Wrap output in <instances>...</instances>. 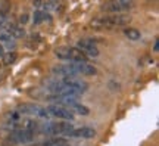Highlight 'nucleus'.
<instances>
[{
	"label": "nucleus",
	"mask_w": 159,
	"mask_h": 146,
	"mask_svg": "<svg viewBox=\"0 0 159 146\" xmlns=\"http://www.w3.org/2000/svg\"><path fill=\"white\" fill-rule=\"evenodd\" d=\"M28 19H30L28 13H22V15H21V16H19V22L22 24V25H25V24L28 22Z\"/></svg>",
	"instance_id": "obj_20"
},
{
	"label": "nucleus",
	"mask_w": 159,
	"mask_h": 146,
	"mask_svg": "<svg viewBox=\"0 0 159 146\" xmlns=\"http://www.w3.org/2000/svg\"><path fill=\"white\" fill-rule=\"evenodd\" d=\"M72 129L74 127H72L71 121H59V123H46L44 125L40 127V131L44 133V134H52V136L56 134L68 136Z\"/></svg>",
	"instance_id": "obj_2"
},
{
	"label": "nucleus",
	"mask_w": 159,
	"mask_h": 146,
	"mask_svg": "<svg viewBox=\"0 0 159 146\" xmlns=\"http://www.w3.org/2000/svg\"><path fill=\"white\" fill-rule=\"evenodd\" d=\"M55 55H56L59 59H62V61H69V47H66V46L56 47V49H55Z\"/></svg>",
	"instance_id": "obj_14"
},
{
	"label": "nucleus",
	"mask_w": 159,
	"mask_h": 146,
	"mask_svg": "<svg viewBox=\"0 0 159 146\" xmlns=\"http://www.w3.org/2000/svg\"><path fill=\"white\" fill-rule=\"evenodd\" d=\"M5 53H6V52H5V46H3L2 43H0V56H3Z\"/></svg>",
	"instance_id": "obj_22"
},
{
	"label": "nucleus",
	"mask_w": 159,
	"mask_h": 146,
	"mask_svg": "<svg viewBox=\"0 0 159 146\" xmlns=\"http://www.w3.org/2000/svg\"><path fill=\"white\" fill-rule=\"evenodd\" d=\"M75 47H78L80 50L83 52L87 58H97V56H99V49H97L96 43H94L91 39L80 40Z\"/></svg>",
	"instance_id": "obj_7"
},
{
	"label": "nucleus",
	"mask_w": 159,
	"mask_h": 146,
	"mask_svg": "<svg viewBox=\"0 0 159 146\" xmlns=\"http://www.w3.org/2000/svg\"><path fill=\"white\" fill-rule=\"evenodd\" d=\"M71 64V67L75 69V73L78 74H83V75H96L97 74V68L90 65V64H87V62H69Z\"/></svg>",
	"instance_id": "obj_8"
},
{
	"label": "nucleus",
	"mask_w": 159,
	"mask_h": 146,
	"mask_svg": "<svg viewBox=\"0 0 159 146\" xmlns=\"http://www.w3.org/2000/svg\"><path fill=\"white\" fill-rule=\"evenodd\" d=\"M7 139L13 143H30L34 140V133L25 129H13L9 131Z\"/></svg>",
	"instance_id": "obj_5"
},
{
	"label": "nucleus",
	"mask_w": 159,
	"mask_h": 146,
	"mask_svg": "<svg viewBox=\"0 0 159 146\" xmlns=\"http://www.w3.org/2000/svg\"><path fill=\"white\" fill-rule=\"evenodd\" d=\"M50 2L53 3V5H59V3H61L62 0H50Z\"/></svg>",
	"instance_id": "obj_24"
},
{
	"label": "nucleus",
	"mask_w": 159,
	"mask_h": 146,
	"mask_svg": "<svg viewBox=\"0 0 159 146\" xmlns=\"http://www.w3.org/2000/svg\"><path fill=\"white\" fill-rule=\"evenodd\" d=\"M16 111L21 115L24 114V115L35 117V118H40V120H46V121L50 120V114L47 111V108L39 106V105H34V103H22V105L18 106Z\"/></svg>",
	"instance_id": "obj_3"
},
{
	"label": "nucleus",
	"mask_w": 159,
	"mask_h": 146,
	"mask_svg": "<svg viewBox=\"0 0 159 146\" xmlns=\"http://www.w3.org/2000/svg\"><path fill=\"white\" fill-rule=\"evenodd\" d=\"M7 24V15L6 13H0V31H3Z\"/></svg>",
	"instance_id": "obj_19"
},
{
	"label": "nucleus",
	"mask_w": 159,
	"mask_h": 146,
	"mask_svg": "<svg viewBox=\"0 0 159 146\" xmlns=\"http://www.w3.org/2000/svg\"><path fill=\"white\" fill-rule=\"evenodd\" d=\"M33 3H34L35 7H40V6L43 5V2H41V0H33Z\"/></svg>",
	"instance_id": "obj_21"
},
{
	"label": "nucleus",
	"mask_w": 159,
	"mask_h": 146,
	"mask_svg": "<svg viewBox=\"0 0 159 146\" xmlns=\"http://www.w3.org/2000/svg\"><path fill=\"white\" fill-rule=\"evenodd\" d=\"M11 6H12V3H11V0H2L0 2V13H9V11H11Z\"/></svg>",
	"instance_id": "obj_18"
},
{
	"label": "nucleus",
	"mask_w": 159,
	"mask_h": 146,
	"mask_svg": "<svg viewBox=\"0 0 159 146\" xmlns=\"http://www.w3.org/2000/svg\"><path fill=\"white\" fill-rule=\"evenodd\" d=\"M131 22V16L125 13H111V15H100L91 21L93 28H112V27H121Z\"/></svg>",
	"instance_id": "obj_1"
},
{
	"label": "nucleus",
	"mask_w": 159,
	"mask_h": 146,
	"mask_svg": "<svg viewBox=\"0 0 159 146\" xmlns=\"http://www.w3.org/2000/svg\"><path fill=\"white\" fill-rule=\"evenodd\" d=\"M2 58H3V64H5V65H11V64H13V62L16 61L18 55H16V52L9 50V52H6Z\"/></svg>",
	"instance_id": "obj_15"
},
{
	"label": "nucleus",
	"mask_w": 159,
	"mask_h": 146,
	"mask_svg": "<svg viewBox=\"0 0 159 146\" xmlns=\"http://www.w3.org/2000/svg\"><path fill=\"white\" fill-rule=\"evenodd\" d=\"M71 111H72V112L75 111V112L80 114V115H89V114H90V109L85 106V105H81V103H78V102H77L74 106L71 108Z\"/></svg>",
	"instance_id": "obj_16"
},
{
	"label": "nucleus",
	"mask_w": 159,
	"mask_h": 146,
	"mask_svg": "<svg viewBox=\"0 0 159 146\" xmlns=\"http://www.w3.org/2000/svg\"><path fill=\"white\" fill-rule=\"evenodd\" d=\"M52 74L61 75V77H63V78H68V77H78V74L75 73V69L71 67V64L55 65V67L52 68Z\"/></svg>",
	"instance_id": "obj_9"
},
{
	"label": "nucleus",
	"mask_w": 159,
	"mask_h": 146,
	"mask_svg": "<svg viewBox=\"0 0 159 146\" xmlns=\"http://www.w3.org/2000/svg\"><path fill=\"white\" fill-rule=\"evenodd\" d=\"M71 137H83V139H93L96 136V130L91 127H81V129H72L69 131Z\"/></svg>",
	"instance_id": "obj_10"
},
{
	"label": "nucleus",
	"mask_w": 159,
	"mask_h": 146,
	"mask_svg": "<svg viewBox=\"0 0 159 146\" xmlns=\"http://www.w3.org/2000/svg\"><path fill=\"white\" fill-rule=\"evenodd\" d=\"M124 35L128 40H131V41H137V40L142 39V34H140V31H139V30H136V28H125L124 30Z\"/></svg>",
	"instance_id": "obj_13"
},
{
	"label": "nucleus",
	"mask_w": 159,
	"mask_h": 146,
	"mask_svg": "<svg viewBox=\"0 0 159 146\" xmlns=\"http://www.w3.org/2000/svg\"><path fill=\"white\" fill-rule=\"evenodd\" d=\"M158 50H159V41L156 40V41H155V45H153V52H158Z\"/></svg>",
	"instance_id": "obj_23"
},
{
	"label": "nucleus",
	"mask_w": 159,
	"mask_h": 146,
	"mask_svg": "<svg viewBox=\"0 0 159 146\" xmlns=\"http://www.w3.org/2000/svg\"><path fill=\"white\" fill-rule=\"evenodd\" d=\"M69 61L87 62V61H89V58L85 56L84 53L78 49V47H69Z\"/></svg>",
	"instance_id": "obj_12"
},
{
	"label": "nucleus",
	"mask_w": 159,
	"mask_h": 146,
	"mask_svg": "<svg viewBox=\"0 0 159 146\" xmlns=\"http://www.w3.org/2000/svg\"><path fill=\"white\" fill-rule=\"evenodd\" d=\"M49 13H46V12H41V11H35L34 12V18H33V22L35 24V25H39V24H41L43 21H46V18Z\"/></svg>",
	"instance_id": "obj_17"
},
{
	"label": "nucleus",
	"mask_w": 159,
	"mask_h": 146,
	"mask_svg": "<svg viewBox=\"0 0 159 146\" xmlns=\"http://www.w3.org/2000/svg\"><path fill=\"white\" fill-rule=\"evenodd\" d=\"M134 6V0H106L100 9L106 13H122Z\"/></svg>",
	"instance_id": "obj_4"
},
{
	"label": "nucleus",
	"mask_w": 159,
	"mask_h": 146,
	"mask_svg": "<svg viewBox=\"0 0 159 146\" xmlns=\"http://www.w3.org/2000/svg\"><path fill=\"white\" fill-rule=\"evenodd\" d=\"M3 31L11 34L12 39H22L25 37V30H24L22 25H16V24H6V27Z\"/></svg>",
	"instance_id": "obj_11"
},
{
	"label": "nucleus",
	"mask_w": 159,
	"mask_h": 146,
	"mask_svg": "<svg viewBox=\"0 0 159 146\" xmlns=\"http://www.w3.org/2000/svg\"><path fill=\"white\" fill-rule=\"evenodd\" d=\"M47 111L50 114V117H56V118H61V120H65V121H74L75 120V115L74 112L68 109L65 106H61V105H50L47 108Z\"/></svg>",
	"instance_id": "obj_6"
}]
</instances>
